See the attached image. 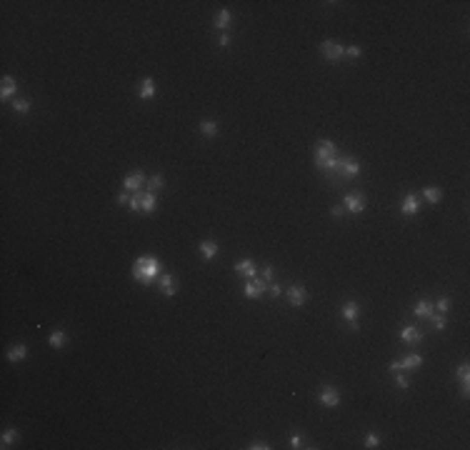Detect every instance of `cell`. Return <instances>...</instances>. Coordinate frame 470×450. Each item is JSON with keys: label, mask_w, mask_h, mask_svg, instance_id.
Instances as JSON below:
<instances>
[{"label": "cell", "mask_w": 470, "mask_h": 450, "mask_svg": "<svg viewBox=\"0 0 470 450\" xmlns=\"http://www.w3.org/2000/svg\"><path fill=\"white\" fill-rule=\"evenodd\" d=\"M318 400H320L323 408H338V405H340V393H338L335 388H323L320 395H318Z\"/></svg>", "instance_id": "obj_12"}, {"label": "cell", "mask_w": 470, "mask_h": 450, "mask_svg": "<svg viewBox=\"0 0 470 450\" xmlns=\"http://www.w3.org/2000/svg\"><path fill=\"white\" fill-rule=\"evenodd\" d=\"M400 340H403V343L415 345V343H420V340H423V333H420L418 328H413V325H405V328L400 330Z\"/></svg>", "instance_id": "obj_17"}, {"label": "cell", "mask_w": 470, "mask_h": 450, "mask_svg": "<svg viewBox=\"0 0 470 450\" xmlns=\"http://www.w3.org/2000/svg\"><path fill=\"white\" fill-rule=\"evenodd\" d=\"M423 198H425L430 205H438V203L443 200V190H440V188H433V185L423 188Z\"/></svg>", "instance_id": "obj_22"}, {"label": "cell", "mask_w": 470, "mask_h": 450, "mask_svg": "<svg viewBox=\"0 0 470 450\" xmlns=\"http://www.w3.org/2000/svg\"><path fill=\"white\" fill-rule=\"evenodd\" d=\"M388 370H390V373H398V370H400V360H393V363L388 365Z\"/></svg>", "instance_id": "obj_43"}, {"label": "cell", "mask_w": 470, "mask_h": 450, "mask_svg": "<svg viewBox=\"0 0 470 450\" xmlns=\"http://www.w3.org/2000/svg\"><path fill=\"white\" fill-rule=\"evenodd\" d=\"M218 45H220V48H228V45H230V35H228V33H223V35H220Z\"/></svg>", "instance_id": "obj_41"}, {"label": "cell", "mask_w": 470, "mask_h": 450, "mask_svg": "<svg viewBox=\"0 0 470 450\" xmlns=\"http://www.w3.org/2000/svg\"><path fill=\"white\" fill-rule=\"evenodd\" d=\"M320 53H323V58H325V60H330V63H338V60H343V58H345V48H343L338 40H323Z\"/></svg>", "instance_id": "obj_5"}, {"label": "cell", "mask_w": 470, "mask_h": 450, "mask_svg": "<svg viewBox=\"0 0 470 450\" xmlns=\"http://www.w3.org/2000/svg\"><path fill=\"white\" fill-rule=\"evenodd\" d=\"M433 308H435V310H438L440 315H445V313L450 310V300H448V298L443 295V298H438V300H435V303H433Z\"/></svg>", "instance_id": "obj_29"}, {"label": "cell", "mask_w": 470, "mask_h": 450, "mask_svg": "<svg viewBox=\"0 0 470 450\" xmlns=\"http://www.w3.org/2000/svg\"><path fill=\"white\" fill-rule=\"evenodd\" d=\"M418 210H420L418 195H415V193H408V195L400 200V213H403V215H418Z\"/></svg>", "instance_id": "obj_14"}, {"label": "cell", "mask_w": 470, "mask_h": 450, "mask_svg": "<svg viewBox=\"0 0 470 450\" xmlns=\"http://www.w3.org/2000/svg\"><path fill=\"white\" fill-rule=\"evenodd\" d=\"M395 375V385L400 388V390H408L410 388V380H408V375L403 373V370H398V373H393Z\"/></svg>", "instance_id": "obj_30"}, {"label": "cell", "mask_w": 470, "mask_h": 450, "mask_svg": "<svg viewBox=\"0 0 470 450\" xmlns=\"http://www.w3.org/2000/svg\"><path fill=\"white\" fill-rule=\"evenodd\" d=\"M343 208H345L348 213L360 215V213L365 210V195H363V193H348V195L343 198Z\"/></svg>", "instance_id": "obj_7"}, {"label": "cell", "mask_w": 470, "mask_h": 450, "mask_svg": "<svg viewBox=\"0 0 470 450\" xmlns=\"http://www.w3.org/2000/svg\"><path fill=\"white\" fill-rule=\"evenodd\" d=\"M343 213H345L343 205H333V208H330V215H333V218H343Z\"/></svg>", "instance_id": "obj_39"}, {"label": "cell", "mask_w": 470, "mask_h": 450, "mask_svg": "<svg viewBox=\"0 0 470 450\" xmlns=\"http://www.w3.org/2000/svg\"><path fill=\"white\" fill-rule=\"evenodd\" d=\"M163 275V262L160 258L155 255H140L135 262H133V278L140 283V285H150L153 280H158Z\"/></svg>", "instance_id": "obj_1"}, {"label": "cell", "mask_w": 470, "mask_h": 450, "mask_svg": "<svg viewBox=\"0 0 470 450\" xmlns=\"http://www.w3.org/2000/svg\"><path fill=\"white\" fill-rule=\"evenodd\" d=\"M288 300H290V305H293V308H303V305H305V300H308V290H305V285H293V288L288 290Z\"/></svg>", "instance_id": "obj_11"}, {"label": "cell", "mask_w": 470, "mask_h": 450, "mask_svg": "<svg viewBox=\"0 0 470 450\" xmlns=\"http://www.w3.org/2000/svg\"><path fill=\"white\" fill-rule=\"evenodd\" d=\"M18 435H20V433H18L15 428H8V430L3 433V438H0V448H10V445L18 440Z\"/></svg>", "instance_id": "obj_27"}, {"label": "cell", "mask_w": 470, "mask_h": 450, "mask_svg": "<svg viewBox=\"0 0 470 450\" xmlns=\"http://www.w3.org/2000/svg\"><path fill=\"white\" fill-rule=\"evenodd\" d=\"M430 323H433L435 330H440V333H443L445 325H448V323H445V315H440V313H433V315H430Z\"/></svg>", "instance_id": "obj_32"}, {"label": "cell", "mask_w": 470, "mask_h": 450, "mask_svg": "<svg viewBox=\"0 0 470 450\" xmlns=\"http://www.w3.org/2000/svg\"><path fill=\"white\" fill-rule=\"evenodd\" d=\"M128 208H130L133 213H140V215H150V213H155V210H158V195H155V193H150V190H135V193L130 195V203H128Z\"/></svg>", "instance_id": "obj_2"}, {"label": "cell", "mask_w": 470, "mask_h": 450, "mask_svg": "<svg viewBox=\"0 0 470 450\" xmlns=\"http://www.w3.org/2000/svg\"><path fill=\"white\" fill-rule=\"evenodd\" d=\"M423 365V355L420 353H410L408 358L400 360V370H418Z\"/></svg>", "instance_id": "obj_21"}, {"label": "cell", "mask_w": 470, "mask_h": 450, "mask_svg": "<svg viewBox=\"0 0 470 450\" xmlns=\"http://www.w3.org/2000/svg\"><path fill=\"white\" fill-rule=\"evenodd\" d=\"M413 313H415V318H420V320H430V315L435 313V308H433V300H428V298L418 300L415 308H413Z\"/></svg>", "instance_id": "obj_13"}, {"label": "cell", "mask_w": 470, "mask_h": 450, "mask_svg": "<svg viewBox=\"0 0 470 450\" xmlns=\"http://www.w3.org/2000/svg\"><path fill=\"white\" fill-rule=\"evenodd\" d=\"M48 343H50L55 350H60V348H65V343H68V335H65L63 330H53L50 338H48Z\"/></svg>", "instance_id": "obj_24"}, {"label": "cell", "mask_w": 470, "mask_h": 450, "mask_svg": "<svg viewBox=\"0 0 470 450\" xmlns=\"http://www.w3.org/2000/svg\"><path fill=\"white\" fill-rule=\"evenodd\" d=\"M155 93H158V85H155V80H153V78H143V80H140L138 98H140V100H150V98H155Z\"/></svg>", "instance_id": "obj_16"}, {"label": "cell", "mask_w": 470, "mask_h": 450, "mask_svg": "<svg viewBox=\"0 0 470 450\" xmlns=\"http://www.w3.org/2000/svg\"><path fill=\"white\" fill-rule=\"evenodd\" d=\"M13 110L18 115H28L30 112V100L28 98H13Z\"/></svg>", "instance_id": "obj_26"}, {"label": "cell", "mask_w": 470, "mask_h": 450, "mask_svg": "<svg viewBox=\"0 0 470 450\" xmlns=\"http://www.w3.org/2000/svg\"><path fill=\"white\" fill-rule=\"evenodd\" d=\"M290 448H295V450H298V448H303V438H300L298 433H295V435H290Z\"/></svg>", "instance_id": "obj_38"}, {"label": "cell", "mask_w": 470, "mask_h": 450, "mask_svg": "<svg viewBox=\"0 0 470 450\" xmlns=\"http://www.w3.org/2000/svg\"><path fill=\"white\" fill-rule=\"evenodd\" d=\"M265 290H268V283H265L263 278H248V283L243 285V293H245V298H250V300H260V298L265 295Z\"/></svg>", "instance_id": "obj_6"}, {"label": "cell", "mask_w": 470, "mask_h": 450, "mask_svg": "<svg viewBox=\"0 0 470 450\" xmlns=\"http://www.w3.org/2000/svg\"><path fill=\"white\" fill-rule=\"evenodd\" d=\"M230 20H233L230 10H228V8H220L218 15H215V28H218V30H225V28L230 25Z\"/></svg>", "instance_id": "obj_25"}, {"label": "cell", "mask_w": 470, "mask_h": 450, "mask_svg": "<svg viewBox=\"0 0 470 450\" xmlns=\"http://www.w3.org/2000/svg\"><path fill=\"white\" fill-rule=\"evenodd\" d=\"M248 448H250V450H268V448H270V445H268V443H265V440H253V443H250V445H248Z\"/></svg>", "instance_id": "obj_36"}, {"label": "cell", "mask_w": 470, "mask_h": 450, "mask_svg": "<svg viewBox=\"0 0 470 450\" xmlns=\"http://www.w3.org/2000/svg\"><path fill=\"white\" fill-rule=\"evenodd\" d=\"M235 273H240L245 278H258V268H255V262L250 258H243V260L235 262Z\"/></svg>", "instance_id": "obj_15"}, {"label": "cell", "mask_w": 470, "mask_h": 450, "mask_svg": "<svg viewBox=\"0 0 470 450\" xmlns=\"http://www.w3.org/2000/svg\"><path fill=\"white\" fill-rule=\"evenodd\" d=\"M143 185H145V175H143L140 170H135V173H130V175L123 178V190H128V193L143 190Z\"/></svg>", "instance_id": "obj_9"}, {"label": "cell", "mask_w": 470, "mask_h": 450, "mask_svg": "<svg viewBox=\"0 0 470 450\" xmlns=\"http://www.w3.org/2000/svg\"><path fill=\"white\" fill-rule=\"evenodd\" d=\"M330 173L340 175L343 180H350V178L360 175V163H358L355 158H345V155H338V158H335V165H333V170H330Z\"/></svg>", "instance_id": "obj_3"}, {"label": "cell", "mask_w": 470, "mask_h": 450, "mask_svg": "<svg viewBox=\"0 0 470 450\" xmlns=\"http://www.w3.org/2000/svg\"><path fill=\"white\" fill-rule=\"evenodd\" d=\"M260 278H263L265 283H273V268H270V265H265V268L260 270Z\"/></svg>", "instance_id": "obj_35"}, {"label": "cell", "mask_w": 470, "mask_h": 450, "mask_svg": "<svg viewBox=\"0 0 470 450\" xmlns=\"http://www.w3.org/2000/svg\"><path fill=\"white\" fill-rule=\"evenodd\" d=\"M15 90H18V83H15V78H10V75H5V78L0 80V98H3V100H8L10 95H15Z\"/></svg>", "instance_id": "obj_19"}, {"label": "cell", "mask_w": 470, "mask_h": 450, "mask_svg": "<svg viewBox=\"0 0 470 450\" xmlns=\"http://www.w3.org/2000/svg\"><path fill=\"white\" fill-rule=\"evenodd\" d=\"M198 130H200L205 138H218V133H220V128H218V123H215V120H200Z\"/></svg>", "instance_id": "obj_23"}, {"label": "cell", "mask_w": 470, "mask_h": 450, "mask_svg": "<svg viewBox=\"0 0 470 450\" xmlns=\"http://www.w3.org/2000/svg\"><path fill=\"white\" fill-rule=\"evenodd\" d=\"M365 448H370V450H373V448H380V435H378V433H368V435H365Z\"/></svg>", "instance_id": "obj_33"}, {"label": "cell", "mask_w": 470, "mask_h": 450, "mask_svg": "<svg viewBox=\"0 0 470 450\" xmlns=\"http://www.w3.org/2000/svg\"><path fill=\"white\" fill-rule=\"evenodd\" d=\"M458 380H460V383H470V365H468V363H460V368H458Z\"/></svg>", "instance_id": "obj_31"}, {"label": "cell", "mask_w": 470, "mask_h": 450, "mask_svg": "<svg viewBox=\"0 0 470 450\" xmlns=\"http://www.w3.org/2000/svg\"><path fill=\"white\" fill-rule=\"evenodd\" d=\"M268 290H270V293H273V298H278V295H280V293H283V288H280V285H278V283H268Z\"/></svg>", "instance_id": "obj_37"}, {"label": "cell", "mask_w": 470, "mask_h": 450, "mask_svg": "<svg viewBox=\"0 0 470 450\" xmlns=\"http://www.w3.org/2000/svg\"><path fill=\"white\" fill-rule=\"evenodd\" d=\"M118 203H120V205H128V203H130V193H128V190H123L120 195H118Z\"/></svg>", "instance_id": "obj_40"}, {"label": "cell", "mask_w": 470, "mask_h": 450, "mask_svg": "<svg viewBox=\"0 0 470 450\" xmlns=\"http://www.w3.org/2000/svg\"><path fill=\"white\" fill-rule=\"evenodd\" d=\"M218 243L215 240H203L200 245H198V253L203 255V260H215V255H218Z\"/></svg>", "instance_id": "obj_18"}, {"label": "cell", "mask_w": 470, "mask_h": 450, "mask_svg": "<svg viewBox=\"0 0 470 450\" xmlns=\"http://www.w3.org/2000/svg\"><path fill=\"white\" fill-rule=\"evenodd\" d=\"M340 315L345 318V323H350L352 330H358V318H360V305H358V303L348 300V303L340 308Z\"/></svg>", "instance_id": "obj_8"}, {"label": "cell", "mask_w": 470, "mask_h": 450, "mask_svg": "<svg viewBox=\"0 0 470 450\" xmlns=\"http://www.w3.org/2000/svg\"><path fill=\"white\" fill-rule=\"evenodd\" d=\"M345 55L352 58V60H358V58H363V48L360 45H350V48H345Z\"/></svg>", "instance_id": "obj_34"}, {"label": "cell", "mask_w": 470, "mask_h": 450, "mask_svg": "<svg viewBox=\"0 0 470 450\" xmlns=\"http://www.w3.org/2000/svg\"><path fill=\"white\" fill-rule=\"evenodd\" d=\"M333 158H338V145L333 143V140H320V143H315V165L323 170V165L328 163V160H333Z\"/></svg>", "instance_id": "obj_4"}, {"label": "cell", "mask_w": 470, "mask_h": 450, "mask_svg": "<svg viewBox=\"0 0 470 450\" xmlns=\"http://www.w3.org/2000/svg\"><path fill=\"white\" fill-rule=\"evenodd\" d=\"M460 393H463V398H468L470 395V383H460Z\"/></svg>", "instance_id": "obj_42"}, {"label": "cell", "mask_w": 470, "mask_h": 450, "mask_svg": "<svg viewBox=\"0 0 470 450\" xmlns=\"http://www.w3.org/2000/svg\"><path fill=\"white\" fill-rule=\"evenodd\" d=\"M158 290L165 295V298H173L175 293H178V280L173 278V275H168V273H163L160 278H158Z\"/></svg>", "instance_id": "obj_10"}, {"label": "cell", "mask_w": 470, "mask_h": 450, "mask_svg": "<svg viewBox=\"0 0 470 450\" xmlns=\"http://www.w3.org/2000/svg\"><path fill=\"white\" fill-rule=\"evenodd\" d=\"M148 188H153V190H163V188H165V178L160 175V173H155V175H150L148 180Z\"/></svg>", "instance_id": "obj_28"}, {"label": "cell", "mask_w": 470, "mask_h": 450, "mask_svg": "<svg viewBox=\"0 0 470 450\" xmlns=\"http://www.w3.org/2000/svg\"><path fill=\"white\" fill-rule=\"evenodd\" d=\"M25 358H28V348H25L23 343H15V345L8 350V360H10V363H23Z\"/></svg>", "instance_id": "obj_20"}]
</instances>
